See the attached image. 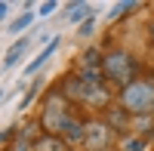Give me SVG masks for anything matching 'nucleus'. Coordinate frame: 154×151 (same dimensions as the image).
Masks as SVG:
<instances>
[{
  "mask_svg": "<svg viewBox=\"0 0 154 151\" xmlns=\"http://www.w3.org/2000/svg\"><path fill=\"white\" fill-rule=\"evenodd\" d=\"M117 102L133 117H154V77H136L133 83L120 86Z\"/></svg>",
  "mask_w": 154,
  "mask_h": 151,
  "instance_id": "f257e3e1",
  "label": "nucleus"
},
{
  "mask_svg": "<svg viewBox=\"0 0 154 151\" xmlns=\"http://www.w3.org/2000/svg\"><path fill=\"white\" fill-rule=\"evenodd\" d=\"M136 74H139V59L130 49L114 46V49H108V53L102 56V77L105 80L117 83V86H126V83L136 80Z\"/></svg>",
  "mask_w": 154,
  "mask_h": 151,
  "instance_id": "f03ea898",
  "label": "nucleus"
},
{
  "mask_svg": "<svg viewBox=\"0 0 154 151\" xmlns=\"http://www.w3.org/2000/svg\"><path fill=\"white\" fill-rule=\"evenodd\" d=\"M77 114H74V108H71V102L65 96H62V90L59 93H49L46 99H43V111H40V130L46 133V136H62V130L68 127V123L74 120Z\"/></svg>",
  "mask_w": 154,
  "mask_h": 151,
  "instance_id": "7ed1b4c3",
  "label": "nucleus"
},
{
  "mask_svg": "<svg viewBox=\"0 0 154 151\" xmlns=\"http://www.w3.org/2000/svg\"><path fill=\"white\" fill-rule=\"evenodd\" d=\"M111 139H114V130L108 127V120L89 117L83 123V151H105L111 148Z\"/></svg>",
  "mask_w": 154,
  "mask_h": 151,
  "instance_id": "20e7f679",
  "label": "nucleus"
},
{
  "mask_svg": "<svg viewBox=\"0 0 154 151\" xmlns=\"http://www.w3.org/2000/svg\"><path fill=\"white\" fill-rule=\"evenodd\" d=\"M31 151H71V145L62 139V136H37L34 139V145H31Z\"/></svg>",
  "mask_w": 154,
  "mask_h": 151,
  "instance_id": "39448f33",
  "label": "nucleus"
},
{
  "mask_svg": "<svg viewBox=\"0 0 154 151\" xmlns=\"http://www.w3.org/2000/svg\"><path fill=\"white\" fill-rule=\"evenodd\" d=\"M28 46H31V37H19V40L9 46V53L3 56V71H9L12 65H19V62H22V56L28 53Z\"/></svg>",
  "mask_w": 154,
  "mask_h": 151,
  "instance_id": "423d86ee",
  "label": "nucleus"
},
{
  "mask_svg": "<svg viewBox=\"0 0 154 151\" xmlns=\"http://www.w3.org/2000/svg\"><path fill=\"white\" fill-rule=\"evenodd\" d=\"M59 43H62V40H59V37H53V40H49V43H46V46L40 49V56H37V59L31 62V65H25V77H31V74H34V71H40V68L46 65V62H49V56H53V53H56V49H59Z\"/></svg>",
  "mask_w": 154,
  "mask_h": 151,
  "instance_id": "0eeeda50",
  "label": "nucleus"
},
{
  "mask_svg": "<svg viewBox=\"0 0 154 151\" xmlns=\"http://www.w3.org/2000/svg\"><path fill=\"white\" fill-rule=\"evenodd\" d=\"M83 123H86V120L74 117V120L68 123V127L62 130V139H65V142H68L71 148H74V145H83Z\"/></svg>",
  "mask_w": 154,
  "mask_h": 151,
  "instance_id": "6e6552de",
  "label": "nucleus"
},
{
  "mask_svg": "<svg viewBox=\"0 0 154 151\" xmlns=\"http://www.w3.org/2000/svg\"><path fill=\"white\" fill-rule=\"evenodd\" d=\"M117 151H148V136H133V133H126Z\"/></svg>",
  "mask_w": 154,
  "mask_h": 151,
  "instance_id": "1a4fd4ad",
  "label": "nucleus"
},
{
  "mask_svg": "<svg viewBox=\"0 0 154 151\" xmlns=\"http://www.w3.org/2000/svg\"><path fill=\"white\" fill-rule=\"evenodd\" d=\"M93 19V6L89 3H68V22H83Z\"/></svg>",
  "mask_w": 154,
  "mask_h": 151,
  "instance_id": "9d476101",
  "label": "nucleus"
},
{
  "mask_svg": "<svg viewBox=\"0 0 154 151\" xmlns=\"http://www.w3.org/2000/svg\"><path fill=\"white\" fill-rule=\"evenodd\" d=\"M31 22H34V12H22L19 19H12V22H9V34H22Z\"/></svg>",
  "mask_w": 154,
  "mask_h": 151,
  "instance_id": "9b49d317",
  "label": "nucleus"
},
{
  "mask_svg": "<svg viewBox=\"0 0 154 151\" xmlns=\"http://www.w3.org/2000/svg\"><path fill=\"white\" fill-rule=\"evenodd\" d=\"M126 9H139V3H133V0H126V3H117V6H114V12H111V16L117 19V16H123Z\"/></svg>",
  "mask_w": 154,
  "mask_h": 151,
  "instance_id": "f8f14e48",
  "label": "nucleus"
},
{
  "mask_svg": "<svg viewBox=\"0 0 154 151\" xmlns=\"http://www.w3.org/2000/svg\"><path fill=\"white\" fill-rule=\"evenodd\" d=\"M37 93H40V83H34V90H28V93H25V99H22V108H28V105H31V99H34Z\"/></svg>",
  "mask_w": 154,
  "mask_h": 151,
  "instance_id": "ddd939ff",
  "label": "nucleus"
},
{
  "mask_svg": "<svg viewBox=\"0 0 154 151\" xmlns=\"http://www.w3.org/2000/svg\"><path fill=\"white\" fill-rule=\"evenodd\" d=\"M59 3H56V0H46V3H40V16H49V12H53Z\"/></svg>",
  "mask_w": 154,
  "mask_h": 151,
  "instance_id": "4468645a",
  "label": "nucleus"
},
{
  "mask_svg": "<svg viewBox=\"0 0 154 151\" xmlns=\"http://www.w3.org/2000/svg\"><path fill=\"white\" fill-rule=\"evenodd\" d=\"M86 34H93V19H86V22L80 25V37H86Z\"/></svg>",
  "mask_w": 154,
  "mask_h": 151,
  "instance_id": "2eb2a0df",
  "label": "nucleus"
},
{
  "mask_svg": "<svg viewBox=\"0 0 154 151\" xmlns=\"http://www.w3.org/2000/svg\"><path fill=\"white\" fill-rule=\"evenodd\" d=\"M9 16V3H3V0H0V19H6Z\"/></svg>",
  "mask_w": 154,
  "mask_h": 151,
  "instance_id": "dca6fc26",
  "label": "nucleus"
},
{
  "mask_svg": "<svg viewBox=\"0 0 154 151\" xmlns=\"http://www.w3.org/2000/svg\"><path fill=\"white\" fill-rule=\"evenodd\" d=\"M105 151H117V148H114V145H111V148H105Z\"/></svg>",
  "mask_w": 154,
  "mask_h": 151,
  "instance_id": "f3484780",
  "label": "nucleus"
}]
</instances>
